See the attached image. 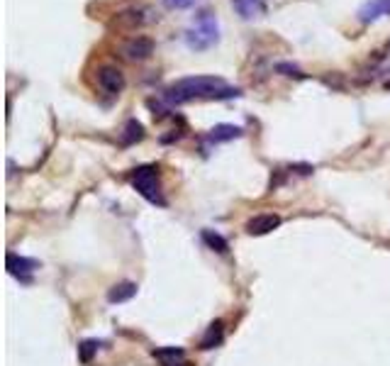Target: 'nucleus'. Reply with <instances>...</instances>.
I'll return each instance as SVG.
<instances>
[{"label": "nucleus", "instance_id": "f257e3e1", "mask_svg": "<svg viewBox=\"0 0 390 366\" xmlns=\"http://www.w3.org/2000/svg\"><path fill=\"white\" fill-rule=\"evenodd\" d=\"M242 96L239 89L224 84L220 76H186V79H178L176 84H171L163 93L168 103H191L200 100V98H208V100H224V98H237Z\"/></svg>", "mask_w": 390, "mask_h": 366}, {"label": "nucleus", "instance_id": "f03ea898", "mask_svg": "<svg viewBox=\"0 0 390 366\" xmlns=\"http://www.w3.org/2000/svg\"><path fill=\"white\" fill-rule=\"evenodd\" d=\"M220 42V22L210 10H200L186 32V44L193 51H205Z\"/></svg>", "mask_w": 390, "mask_h": 366}, {"label": "nucleus", "instance_id": "7ed1b4c3", "mask_svg": "<svg viewBox=\"0 0 390 366\" xmlns=\"http://www.w3.org/2000/svg\"><path fill=\"white\" fill-rule=\"evenodd\" d=\"M132 185L140 190V195H144L149 203H156V205L166 203L163 195H161V185H159L156 166H140L137 169V171L132 174Z\"/></svg>", "mask_w": 390, "mask_h": 366}, {"label": "nucleus", "instance_id": "20e7f679", "mask_svg": "<svg viewBox=\"0 0 390 366\" xmlns=\"http://www.w3.org/2000/svg\"><path fill=\"white\" fill-rule=\"evenodd\" d=\"M98 86L107 96H120L125 91V74L117 66H102V69H98Z\"/></svg>", "mask_w": 390, "mask_h": 366}, {"label": "nucleus", "instance_id": "39448f33", "mask_svg": "<svg viewBox=\"0 0 390 366\" xmlns=\"http://www.w3.org/2000/svg\"><path fill=\"white\" fill-rule=\"evenodd\" d=\"M358 20H361L363 25H371L376 22V20L386 18L390 15V0H366V3L358 8Z\"/></svg>", "mask_w": 390, "mask_h": 366}, {"label": "nucleus", "instance_id": "423d86ee", "mask_svg": "<svg viewBox=\"0 0 390 366\" xmlns=\"http://www.w3.org/2000/svg\"><path fill=\"white\" fill-rule=\"evenodd\" d=\"M125 56L130 61H144L149 59V56L154 54V39H149V37H132L130 42L125 44Z\"/></svg>", "mask_w": 390, "mask_h": 366}, {"label": "nucleus", "instance_id": "0eeeda50", "mask_svg": "<svg viewBox=\"0 0 390 366\" xmlns=\"http://www.w3.org/2000/svg\"><path fill=\"white\" fill-rule=\"evenodd\" d=\"M278 225H281V218H278V215L264 213V215H256V218H251L249 223H246V232H249V235L261 237V235H269V232L276 230Z\"/></svg>", "mask_w": 390, "mask_h": 366}, {"label": "nucleus", "instance_id": "6e6552de", "mask_svg": "<svg viewBox=\"0 0 390 366\" xmlns=\"http://www.w3.org/2000/svg\"><path fill=\"white\" fill-rule=\"evenodd\" d=\"M147 10H140V8H130V10H125V13H120L115 18V22H112V27H117V30H137V27H142V25L147 22Z\"/></svg>", "mask_w": 390, "mask_h": 366}, {"label": "nucleus", "instance_id": "1a4fd4ad", "mask_svg": "<svg viewBox=\"0 0 390 366\" xmlns=\"http://www.w3.org/2000/svg\"><path fill=\"white\" fill-rule=\"evenodd\" d=\"M232 8L242 20H256L266 13V0H232Z\"/></svg>", "mask_w": 390, "mask_h": 366}, {"label": "nucleus", "instance_id": "9d476101", "mask_svg": "<svg viewBox=\"0 0 390 366\" xmlns=\"http://www.w3.org/2000/svg\"><path fill=\"white\" fill-rule=\"evenodd\" d=\"M34 269H39V264L34 259H27V256H18V254H8V271L13 276H20L27 281L29 274Z\"/></svg>", "mask_w": 390, "mask_h": 366}, {"label": "nucleus", "instance_id": "9b49d317", "mask_svg": "<svg viewBox=\"0 0 390 366\" xmlns=\"http://www.w3.org/2000/svg\"><path fill=\"white\" fill-rule=\"evenodd\" d=\"M237 137H242V127L227 125V122H222V125H215L213 130L208 132V142H213V144L229 142V139H237Z\"/></svg>", "mask_w": 390, "mask_h": 366}, {"label": "nucleus", "instance_id": "f8f14e48", "mask_svg": "<svg viewBox=\"0 0 390 366\" xmlns=\"http://www.w3.org/2000/svg\"><path fill=\"white\" fill-rule=\"evenodd\" d=\"M137 296V283L132 281H122V283H115V286L107 291V301L110 303H125L130 301V298Z\"/></svg>", "mask_w": 390, "mask_h": 366}, {"label": "nucleus", "instance_id": "ddd939ff", "mask_svg": "<svg viewBox=\"0 0 390 366\" xmlns=\"http://www.w3.org/2000/svg\"><path fill=\"white\" fill-rule=\"evenodd\" d=\"M144 139V125H142L140 120H127V125H125V130H122V144L125 147H130V144H137V142H142Z\"/></svg>", "mask_w": 390, "mask_h": 366}, {"label": "nucleus", "instance_id": "4468645a", "mask_svg": "<svg viewBox=\"0 0 390 366\" xmlns=\"http://www.w3.org/2000/svg\"><path fill=\"white\" fill-rule=\"evenodd\" d=\"M222 342V322H213L210 325V329H208V334L203 337V342H200V347L203 349H213L215 344H220Z\"/></svg>", "mask_w": 390, "mask_h": 366}, {"label": "nucleus", "instance_id": "2eb2a0df", "mask_svg": "<svg viewBox=\"0 0 390 366\" xmlns=\"http://www.w3.org/2000/svg\"><path fill=\"white\" fill-rule=\"evenodd\" d=\"M203 240L208 242V244L213 247L215 251H227V249H229V247H227V240H224V237H220L217 232L205 230V232H203Z\"/></svg>", "mask_w": 390, "mask_h": 366}, {"label": "nucleus", "instance_id": "dca6fc26", "mask_svg": "<svg viewBox=\"0 0 390 366\" xmlns=\"http://www.w3.org/2000/svg\"><path fill=\"white\" fill-rule=\"evenodd\" d=\"M93 352H98V342H93V339H86V342L79 347L81 362H83V364H88V362H90V357H93Z\"/></svg>", "mask_w": 390, "mask_h": 366}, {"label": "nucleus", "instance_id": "f3484780", "mask_svg": "<svg viewBox=\"0 0 390 366\" xmlns=\"http://www.w3.org/2000/svg\"><path fill=\"white\" fill-rule=\"evenodd\" d=\"M276 71L283 76H297V79H302V71L297 69V66L292 64H285V61H281V64H276Z\"/></svg>", "mask_w": 390, "mask_h": 366}, {"label": "nucleus", "instance_id": "a211bd4d", "mask_svg": "<svg viewBox=\"0 0 390 366\" xmlns=\"http://www.w3.org/2000/svg\"><path fill=\"white\" fill-rule=\"evenodd\" d=\"M195 3H198V0H163V5H166L168 10H188V8H193Z\"/></svg>", "mask_w": 390, "mask_h": 366}]
</instances>
